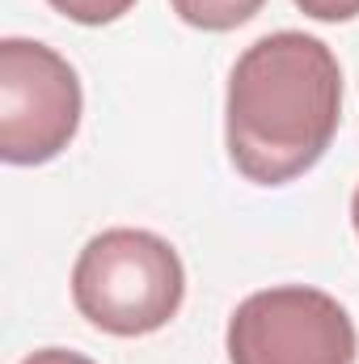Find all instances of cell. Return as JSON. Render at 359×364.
<instances>
[{
  "label": "cell",
  "instance_id": "1",
  "mask_svg": "<svg viewBox=\"0 0 359 364\" xmlns=\"http://www.w3.org/2000/svg\"><path fill=\"white\" fill-rule=\"evenodd\" d=\"M343 68L338 55L300 30H275L250 43L224 97V144L237 174L258 186L309 174L338 136Z\"/></svg>",
  "mask_w": 359,
  "mask_h": 364
},
{
  "label": "cell",
  "instance_id": "2",
  "mask_svg": "<svg viewBox=\"0 0 359 364\" xmlns=\"http://www.w3.org/2000/svg\"><path fill=\"white\" fill-rule=\"evenodd\" d=\"M186 296L178 250L148 229H106L89 237L72 267V301L81 318L118 339L170 326Z\"/></svg>",
  "mask_w": 359,
  "mask_h": 364
},
{
  "label": "cell",
  "instance_id": "3",
  "mask_svg": "<svg viewBox=\"0 0 359 364\" xmlns=\"http://www.w3.org/2000/svg\"><path fill=\"white\" fill-rule=\"evenodd\" d=\"M77 68L34 38L0 43V157L9 166L55 161L81 127Z\"/></svg>",
  "mask_w": 359,
  "mask_h": 364
},
{
  "label": "cell",
  "instance_id": "4",
  "mask_svg": "<svg viewBox=\"0 0 359 364\" xmlns=\"http://www.w3.org/2000/svg\"><path fill=\"white\" fill-rule=\"evenodd\" d=\"M351 314L321 288L279 284L245 296L228 318L233 364H355Z\"/></svg>",
  "mask_w": 359,
  "mask_h": 364
},
{
  "label": "cell",
  "instance_id": "5",
  "mask_svg": "<svg viewBox=\"0 0 359 364\" xmlns=\"http://www.w3.org/2000/svg\"><path fill=\"white\" fill-rule=\"evenodd\" d=\"M170 4L186 26L207 30V34H224V30H237L250 17H258L267 0H170Z\"/></svg>",
  "mask_w": 359,
  "mask_h": 364
},
{
  "label": "cell",
  "instance_id": "6",
  "mask_svg": "<svg viewBox=\"0 0 359 364\" xmlns=\"http://www.w3.org/2000/svg\"><path fill=\"white\" fill-rule=\"evenodd\" d=\"M47 4L77 26H110L136 9V0H47Z\"/></svg>",
  "mask_w": 359,
  "mask_h": 364
},
{
  "label": "cell",
  "instance_id": "7",
  "mask_svg": "<svg viewBox=\"0 0 359 364\" xmlns=\"http://www.w3.org/2000/svg\"><path fill=\"white\" fill-rule=\"evenodd\" d=\"M296 9L313 21H351L359 17V0H296Z\"/></svg>",
  "mask_w": 359,
  "mask_h": 364
},
{
  "label": "cell",
  "instance_id": "8",
  "mask_svg": "<svg viewBox=\"0 0 359 364\" xmlns=\"http://www.w3.org/2000/svg\"><path fill=\"white\" fill-rule=\"evenodd\" d=\"M21 364H93L81 352H68V348H43V352H30Z\"/></svg>",
  "mask_w": 359,
  "mask_h": 364
},
{
  "label": "cell",
  "instance_id": "9",
  "mask_svg": "<svg viewBox=\"0 0 359 364\" xmlns=\"http://www.w3.org/2000/svg\"><path fill=\"white\" fill-rule=\"evenodd\" d=\"M351 220H355V233H359V186H355V195H351Z\"/></svg>",
  "mask_w": 359,
  "mask_h": 364
}]
</instances>
